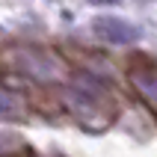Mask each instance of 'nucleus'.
Returning a JSON list of instances; mask_svg holds the SVG:
<instances>
[{"instance_id":"2","label":"nucleus","mask_w":157,"mask_h":157,"mask_svg":"<svg viewBox=\"0 0 157 157\" xmlns=\"http://www.w3.org/2000/svg\"><path fill=\"white\" fill-rule=\"evenodd\" d=\"M133 83H136V89H140L142 95L148 98V104L157 107V74L154 71H145V74H140V71H133Z\"/></svg>"},{"instance_id":"1","label":"nucleus","mask_w":157,"mask_h":157,"mask_svg":"<svg viewBox=\"0 0 157 157\" xmlns=\"http://www.w3.org/2000/svg\"><path fill=\"white\" fill-rule=\"evenodd\" d=\"M95 30L101 33V39H107V42H133L136 39V27L124 24L122 18H101V21H95Z\"/></svg>"}]
</instances>
